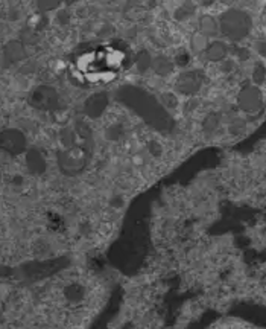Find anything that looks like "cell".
I'll use <instances>...</instances> for the list:
<instances>
[{
  "label": "cell",
  "mask_w": 266,
  "mask_h": 329,
  "mask_svg": "<svg viewBox=\"0 0 266 329\" xmlns=\"http://www.w3.org/2000/svg\"><path fill=\"white\" fill-rule=\"evenodd\" d=\"M220 32L233 42H239L250 34L251 19L246 13L239 10H228L219 19Z\"/></svg>",
  "instance_id": "1"
},
{
  "label": "cell",
  "mask_w": 266,
  "mask_h": 329,
  "mask_svg": "<svg viewBox=\"0 0 266 329\" xmlns=\"http://www.w3.org/2000/svg\"><path fill=\"white\" fill-rule=\"evenodd\" d=\"M239 105L244 112L246 113H254L257 110H260L262 104H263V98L262 93L257 87L248 86L245 87L240 93H239Z\"/></svg>",
  "instance_id": "2"
},
{
  "label": "cell",
  "mask_w": 266,
  "mask_h": 329,
  "mask_svg": "<svg viewBox=\"0 0 266 329\" xmlns=\"http://www.w3.org/2000/svg\"><path fill=\"white\" fill-rule=\"evenodd\" d=\"M180 87L187 93H194L200 89V80L196 78L195 73H184L180 80Z\"/></svg>",
  "instance_id": "3"
},
{
  "label": "cell",
  "mask_w": 266,
  "mask_h": 329,
  "mask_svg": "<svg viewBox=\"0 0 266 329\" xmlns=\"http://www.w3.org/2000/svg\"><path fill=\"white\" fill-rule=\"evenodd\" d=\"M226 55V46L220 42H214L207 48V58L212 61H219Z\"/></svg>",
  "instance_id": "4"
},
{
  "label": "cell",
  "mask_w": 266,
  "mask_h": 329,
  "mask_svg": "<svg viewBox=\"0 0 266 329\" xmlns=\"http://www.w3.org/2000/svg\"><path fill=\"white\" fill-rule=\"evenodd\" d=\"M200 26H201V31L204 35H214L218 32V22L210 17V16H204L201 17V22H200Z\"/></svg>",
  "instance_id": "5"
},
{
  "label": "cell",
  "mask_w": 266,
  "mask_h": 329,
  "mask_svg": "<svg viewBox=\"0 0 266 329\" xmlns=\"http://www.w3.org/2000/svg\"><path fill=\"white\" fill-rule=\"evenodd\" d=\"M264 75H266V67H263V66H257V67L254 69V75H252V78H254L256 83H262V81L264 80Z\"/></svg>",
  "instance_id": "6"
},
{
  "label": "cell",
  "mask_w": 266,
  "mask_h": 329,
  "mask_svg": "<svg viewBox=\"0 0 266 329\" xmlns=\"http://www.w3.org/2000/svg\"><path fill=\"white\" fill-rule=\"evenodd\" d=\"M207 46V40H206V35H196L195 39H194V49H196V51H201V49H204Z\"/></svg>",
  "instance_id": "7"
},
{
  "label": "cell",
  "mask_w": 266,
  "mask_h": 329,
  "mask_svg": "<svg viewBox=\"0 0 266 329\" xmlns=\"http://www.w3.org/2000/svg\"><path fill=\"white\" fill-rule=\"evenodd\" d=\"M194 13V7L192 5H184L182 8H180L178 10V13H176V17H180V19H184V17H187V16H190Z\"/></svg>",
  "instance_id": "8"
},
{
  "label": "cell",
  "mask_w": 266,
  "mask_h": 329,
  "mask_svg": "<svg viewBox=\"0 0 266 329\" xmlns=\"http://www.w3.org/2000/svg\"><path fill=\"white\" fill-rule=\"evenodd\" d=\"M257 51H258V54H260V55L266 57V42H262V43H258V45H257Z\"/></svg>",
  "instance_id": "9"
},
{
  "label": "cell",
  "mask_w": 266,
  "mask_h": 329,
  "mask_svg": "<svg viewBox=\"0 0 266 329\" xmlns=\"http://www.w3.org/2000/svg\"><path fill=\"white\" fill-rule=\"evenodd\" d=\"M212 2H213V0H204V4H206V5H208V4H212Z\"/></svg>",
  "instance_id": "10"
}]
</instances>
